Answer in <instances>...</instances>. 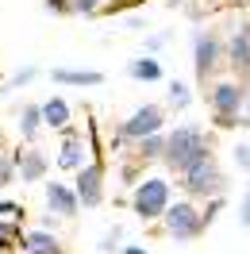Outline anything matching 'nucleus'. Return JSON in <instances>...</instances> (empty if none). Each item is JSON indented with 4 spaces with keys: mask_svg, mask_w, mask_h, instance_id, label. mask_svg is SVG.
Returning <instances> with one entry per match:
<instances>
[{
    "mask_svg": "<svg viewBox=\"0 0 250 254\" xmlns=\"http://www.w3.org/2000/svg\"><path fill=\"white\" fill-rule=\"evenodd\" d=\"M16 181V166H12V154H0V189Z\"/></svg>",
    "mask_w": 250,
    "mask_h": 254,
    "instance_id": "24",
    "label": "nucleus"
},
{
    "mask_svg": "<svg viewBox=\"0 0 250 254\" xmlns=\"http://www.w3.org/2000/svg\"><path fill=\"white\" fill-rule=\"evenodd\" d=\"M181 177V189H185V196L188 200H196V196H223V170L216 166V158H204V162H196V166H188L185 174H177Z\"/></svg>",
    "mask_w": 250,
    "mask_h": 254,
    "instance_id": "5",
    "label": "nucleus"
},
{
    "mask_svg": "<svg viewBox=\"0 0 250 254\" xmlns=\"http://www.w3.org/2000/svg\"><path fill=\"white\" fill-rule=\"evenodd\" d=\"M243 100H247V81H216L212 93H208V104H212V116H243Z\"/></svg>",
    "mask_w": 250,
    "mask_h": 254,
    "instance_id": "9",
    "label": "nucleus"
},
{
    "mask_svg": "<svg viewBox=\"0 0 250 254\" xmlns=\"http://www.w3.org/2000/svg\"><path fill=\"white\" fill-rule=\"evenodd\" d=\"M43 196H47V208L54 212V216H62V220H73L81 212L77 204V192H73V185H62V181H50L47 189H43Z\"/></svg>",
    "mask_w": 250,
    "mask_h": 254,
    "instance_id": "12",
    "label": "nucleus"
},
{
    "mask_svg": "<svg viewBox=\"0 0 250 254\" xmlns=\"http://www.w3.org/2000/svg\"><path fill=\"white\" fill-rule=\"evenodd\" d=\"M219 65H223V39L216 31H196L192 35V69H196V81L208 85L219 73Z\"/></svg>",
    "mask_w": 250,
    "mask_h": 254,
    "instance_id": "6",
    "label": "nucleus"
},
{
    "mask_svg": "<svg viewBox=\"0 0 250 254\" xmlns=\"http://www.w3.org/2000/svg\"><path fill=\"white\" fill-rule=\"evenodd\" d=\"M120 239H124V227H112L108 235L100 239V251H116V243H120Z\"/></svg>",
    "mask_w": 250,
    "mask_h": 254,
    "instance_id": "26",
    "label": "nucleus"
},
{
    "mask_svg": "<svg viewBox=\"0 0 250 254\" xmlns=\"http://www.w3.org/2000/svg\"><path fill=\"white\" fill-rule=\"evenodd\" d=\"M19 235H23V223H16V220H0V254L19 251Z\"/></svg>",
    "mask_w": 250,
    "mask_h": 254,
    "instance_id": "19",
    "label": "nucleus"
},
{
    "mask_svg": "<svg viewBox=\"0 0 250 254\" xmlns=\"http://www.w3.org/2000/svg\"><path fill=\"white\" fill-rule=\"evenodd\" d=\"M39 131H43V108L39 104H23V112H19V135H23V143H35Z\"/></svg>",
    "mask_w": 250,
    "mask_h": 254,
    "instance_id": "16",
    "label": "nucleus"
},
{
    "mask_svg": "<svg viewBox=\"0 0 250 254\" xmlns=\"http://www.w3.org/2000/svg\"><path fill=\"white\" fill-rule=\"evenodd\" d=\"M173 4H177V0H173Z\"/></svg>",
    "mask_w": 250,
    "mask_h": 254,
    "instance_id": "33",
    "label": "nucleus"
},
{
    "mask_svg": "<svg viewBox=\"0 0 250 254\" xmlns=\"http://www.w3.org/2000/svg\"><path fill=\"white\" fill-rule=\"evenodd\" d=\"M127 73L135 81H146V85H150V81H162V62H158L154 54H146V58H135V62L127 65Z\"/></svg>",
    "mask_w": 250,
    "mask_h": 254,
    "instance_id": "17",
    "label": "nucleus"
},
{
    "mask_svg": "<svg viewBox=\"0 0 250 254\" xmlns=\"http://www.w3.org/2000/svg\"><path fill=\"white\" fill-rule=\"evenodd\" d=\"M239 127H250V81H247V100H243V120Z\"/></svg>",
    "mask_w": 250,
    "mask_h": 254,
    "instance_id": "30",
    "label": "nucleus"
},
{
    "mask_svg": "<svg viewBox=\"0 0 250 254\" xmlns=\"http://www.w3.org/2000/svg\"><path fill=\"white\" fill-rule=\"evenodd\" d=\"M231 158H235V166H239V170H247V174H250V143H235Z\"/></svg>",
    "mask_w": 250,
    "mask_h": 254,
    "instance_id": "25",
    "label": "nucleus"
},
{
    "mask_svg": "<svg viewBox=\"0 0 250 254\" xmlns=\"http://www.w3.org/2000/svg\"><path fill=\"white\" fill-rule=\"evenodd\" d=\"M239 223L250 227V192H243V200H239Z\"/></svg>",
    "mask_w": 250,
    "mask_h": 254,
    "instance_id": "27",
    "label": "nucleus"
},
{
    "mask_svg": "<svg viewBox=\"0 0 250 254\" xmlns=\"http://www.w3.org/2000/svg\"><path fill=\"white\" fill-rule=\"evenodd\" d=\"M19 247H23V251H47V247H62V243H58V235L47 231V227H31V231L19 235Z\"/></svg>",
    "mask_w": 250,
    "mask_h": 254,
    "instance_id": "18",
    "label": "nucleus"
},
{
    "mask_svg": "<svg viewBox=\"0 0 250 254\" xmlns=\"http://www.w3.org/2000/svg\"><path fill=\"white\" fill-rule=\"evenodd\" d=\"M223 65L235 73V81H250V23L235 27L223 43Z\"/></svg>",
    "mask_w": 250,
    "mask_h": 254,
    "instance_id": "8",
    "label": "nucleus"
},
{
    "mask_svg": "<svg viewBox=\"0 0 250 254\" xmlns=\"http://www.w3.org/2000/svg\"><path fill=\"white\" fill-rule=\"evenodd\" d=\"M39 108H43V127H50V131H62V127H69V120H73V108H69L65 96H47Z\"/></svg>",
    "mask_w": 250,
    "mask_h": 254,
    "instance_id": "13",
    "label": "nucleus"
},
{
    "mask_svg": "<svg viewBox=\"0 0 250 254\" xmlns=\"http://www.w3.org/2000/svg\"><path fill=\"white\" fill-rule=\"evenodd\" d=\"M166 43H170V35H150V39H146V50H150V54H158Z\"/></svg>",
    "mask_w": 250,
    "mask_h": 254,
    "instance_id": "28",
    "label": "nucleus"
},
{
    "mask_svg": "<svg viewBox=\"0 0 250 254\" xmlns=\"http://www.w3.org/2000/svg\"><path fill=\"white\" fill-rule=\"evenodd\" d=\"M62 135V143H58V170H65V174H77L81 166H85V154H89V146H85V131H77V127L69 124L58 131Z\"/></svg>",
    "mask_w": 250,
    "mask_h": 254,
    "instance_id": "10",
    "label": "nucleus"
},
{
    "mask_svg": "<svg viewBox=\"0 0 250 254\" xmlns=\"http://www.w3.org/2000/svg\"><path fill=\"white\" fill-rule=\"evenodd\" d=\"M173 200V185L166 174H146L135 181V189H131V208H135V216H139L142 223H154L162 212H166V204Z\"/></svg>",
    "mask_w": 250,
    "mask_h": 254,
    "instance_id": "2",
    "label": "nucleus"
},
{
    "mask_svg": "<svg viewBox=\"0 0 250 254\" xmlns=\"http://www.w3.org/2000/svg\"><path fill=\"white\" fill-rule=\"evenodd\" d=\"M47 8L54 16H69V0H47Z\"/></svg>",
    "mask_w": 250,
    "mask_h": 254,
    "instance_id": "29",
    "label": "nucleus"
},
{
    "mask_svg": "<svg viewBox=\"0 0 250 254\" xmlns=\"http://www.w3.org/2000/svg\"><path fill=\"white\" fill-rule=\"evenodd\" d=\"M12 166H16V177H23L27 185H35V181H43L47 177V170H50V158L39 150V146H19L16 154H12Z\"/></svg>",
    "mask_w": 250,
    "mask_h": 254,
    "instance_id": "11",
    "label": "nucleus"
},
{
    "mask_svg": "<svg viewBox=\"0 0 250 254\" xmlns=\"http://www.w3.org/2000/svg\"><path fill=\"white\" fill-rule=\"evenodd\" d=\"M158 223H162V231L170 239H177V243H188V239H196L204 231V220H200V208L192 204L188 196H181V200H170L166 204V212L158 216Z\"/></svg>",
    "mask_w": 250,
    "mask_h": 254,
    "instance_id": "4",
    "label": "nucleus"
},
{
    "mask_svg": "<svg viewBox=\"0 0 250 254\" xmlns=\"http://www.w3.org/2000/svg\"><path fill=\"white\" fill-rule=\"evenodd\" d=\"M162 150H166V131H154L146 139H135V162L146 166V162H162Z\"/></svg>",
    "mask_w": 250,
    "mask_h": 254,
    "instance_id": "15",
    "label": "nucleus"
},
{
    "mask_svg": "<svg viewBox=\"0 0 250 254\" xmlns=\"http://www.w3.org/2000/svg\"><path fill=\"white\" fill-rule=\"evenodd\" d=\"M23 254H62V247H47V251H23Z\"/></svg>",
    "mask_w": 250,
    "mask_h": 254,
    "instance_id": "31",
    "label": "nucleus"
},
{
    "mask_svg": "<svg viewBox=\"0 0 250 254\" xmlns=\"http://www.w3.org/2000/svg\"><path fill=\"white\" fill-rule=\"evenodd\" d=\"M166 100H170V108L185 112L188 104H192V89H188L185 81H170V93H166Z\"/></svg>",
    "mask_w": 250,
    "mask_h": 254,
    "instance_id": "20",
    "label": "nucleus"
},
{
    "mask_svg": "<svg viewBox=\"0 0 250 254\" xmlns=\"http://www.w3.org/2000/svg\"><path fill=\"white\" fill-rule=\"evenodd\" d=\"M154 131H166V108L162 104H142L127 116L124 124H116L112 131V150H120L124 143H135V139H146Z\"/></svg>",
    "mask_w": 250,
    "mask_h": 254,
    "instance_id": "3",
    "label": "nucleus"
},
{
    "mask_svg": "<svg viewBox=\"0 0 250 254\" xmlns=\"http://www.w3.org/2000/svg\"><path fill=\"white\" fill-rule=\"evenodd\" d=\"M69 12L73 16H96V12H104V0H69Z\"/></svg>",
    "mask_w": 250,
    "mask_h": 254,
    "instance_id": "22",
    "label": "nucleus"
},
{
    "mask_svg": "<svg viewBox=\"0 0 250 254\" xmlns=\"http://www.w3.org/2000/svg\"><path fill=\"white\" fill-rule=\"evenodd\" d=\"M54 85H69V89H96V85H104V73L100 69H54L50 73Z\"/></svg>",
    "mask_w": 250,
    "mask_h": 254,
    "instance_id": "14",
    "label": "nucleus"
},
{
    "mask_svg": "<svg viewBox=\"0 0 250 254\" xmlns=\"http://www.w3.org/2000/svg\"><path fill=\"white\" fill-rule=\"evenodd\" d=\"M73 192H77L81 208H96L104 204V162H85L77 174H73Z\"/></svg>",
    "mask_w": 250,
    "mask_h": 254,
    "instance_id": "7",
    "label": "nucleus"
},
{
    "mask_svg": "<svg viewBox=\"0 0 250 254\" xmlns=\"http://www.w3.org/2000/svg\"><path fill=\"white\" fill-rule=\"evenodd\" d=\"M212 158V139L208 131L196 124H177L166 131V150H162V162L170 174H185L188 166Z\"/></svg>",
    "mask_w": 250,
    "mask_h": 254,
    "instance_id": "1",
    "label": "nucleus"
},
{
    "mask_svg": "<svg viewBox=\"0 0 250 254\" xmlns=\"http://www.w3.org/2000/svg\"><path fill=\"white\" fill-rule=\"evenodd\" d=\"M124 254H150V251H142V247H124Z\"/></svg>",
    "mask_w": 250,
    "mask_h": 254,
    "instance_id": "32",
    "label": "nucleus"
},
{
    "mask_svg": "<svg viewBox=\"0 0 250 254\" xmlns=\"http://www.w3.org/2000/svg\"><path fill=\"white\" fill-rule=\"evenodd\" d=\"M0 220L23 223V204H16V200H4V196H0Z\"/></svg>",
    "mask_w": 250,
    "mask_h": 254,
    "instance_id": "23",
    "label": "nucleus"
},
{
    "mask_svg": "<svg viewBox=\"0 0 250 254\" xmlns=\"http://www.w3.org/2000/svg\"><path fill=\"white\" fill-rule=\"evenodd\" d=\"M35 77H39V69H35V65H27V69H19V73H12V77H8L4 85H0V96H12L16 89H23V85H31Z\"/></svg>",
    "mask_w": 250,
    "mask_h": 254,
    "instance_id": "21",
    "label": "nucleus"
}]
</instances>
